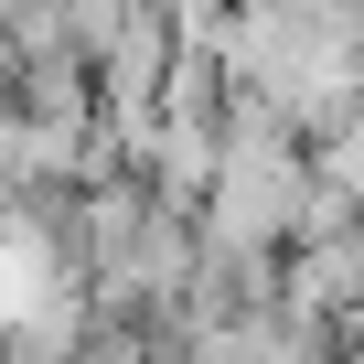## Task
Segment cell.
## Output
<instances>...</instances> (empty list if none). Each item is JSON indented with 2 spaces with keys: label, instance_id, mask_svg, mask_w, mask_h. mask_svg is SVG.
I'll list each match as a JSON object with an SVG mask.
<instances>
[{
  "label": "cell",
  "instance_id": "cell-1",
  "mask_svg": "<svg viewBox=\"0 0 364 364\" xmlns=\"http://www.w3.org/2000/svg\"><path fill=\"white\" fill-rule=\"evenodd\" d=\"M279 289L311 300V311H332V321L353 332V321H364V215L332 225V236H289V247H279Z\"/></svg>",
  "mask_w": 364,
  "mask_h": 364
},
{
  "label": "cell",
  "instance_id": "cell-2",
  "mask_svg": "<svg viewBox=\"0 0 364 364\" xmlns=\"http://www.w3.org/2000/svg\"><path fill=\"white\" fill-rule=\"evenodd\" d=\"M193 204H161L150 193V215H139V236H129V289H139V311L150 300H182V279H193Z\"/></svg>",
  "mask_w": 364,
  "mask_h": 364
},
{
  "label": "cell",
  "instance_id": "cell-3",
  "mask_svg": "<svg viewBox=\"0 0 364 364\" xmlns=\"http://www.w3.org/2000/svg\"><path fill=\"white\" fill-rule=\"evenodd\" d=\"M300 161H311V182H332V193H353V204H364V97H353V107H332V118L300 139Z\"/></svg>",
  "mask_w": 364,
  "mask_h": 364
}]
</instances>
